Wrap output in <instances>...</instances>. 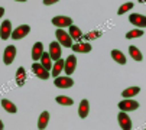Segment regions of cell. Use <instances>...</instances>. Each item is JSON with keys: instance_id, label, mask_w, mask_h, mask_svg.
Segmentation results:
<instances>
[{"instance_id": "d6a6232c", "label": "cell", "mask_w": 146, "mask_h": 130, "mask_svg": "<svg viewBox=\"0 0 146 130\" xmlns=\"http://www.w3.org/2000/svg\"><path fill=\"white\" fill-rule=\"evenodd\" d=\"M16 2H22V3H25V2H26V0H16Z\"/></svg>"}, {"instance_id": "7c38bea8", "label": "cell", "mask_w": 146, "mask_h": 130, "mask_svg": "<svg viewBox=\"0 0 146 130\" xmlns=\"http://www.w3.org/2000/svg\"><path fill=\"white\" fill-rule=\"evenodd\" d=\"M71 48H72L74 52H80V54H88L93 49L88 42H77V43H72Z\"/></svg>"}, {"instance_id": "6da1fadb", "label": "cell", "mask_w": 146, "mask_h": 130, "mask_svg": "<svg viewBox=\"0 0 146 130\" xmlns=\"http://www.w3.org/2000/svg\"><path fill=\"white\" fill-rule=\"evenodd\" d=\"M55 36H56L58 42L61 43L62 46H65V48H71V46H72V38H71V35H70L68 32H65L64 29H61V28L56 29Z\"/></svg>"}, {"instance_id": "1f68e13d", "label": "cell", "mask_w": 146, "mask_h": 130, "mask_svg": "<svg viewBox=\"0 0 146 130\" xmlns=\"http://www.w3.org/2000/svg\"><path fill=\"white\" fill-rule=\"evenodd\" d=\"M139 3H146V0H137Z\"/></svg>"}, {"instance_id": "277c9868", "label": "cell", "mask_w": 146, "mask_h": 130, "mask_svg": "<svg viewBox=\"0 0 146 130\" xmlns=\"http://www.w3.org/2000/svg\"><path fill=\"white\" fill-rule=\"evenodd\" d=\"M29 32H31V26H28V25H20V26H17V28L12 32V39H15V40L23 39L25 36L29 35Z\"/></svg>"}, {"instance_id": "d4e9b609", "label": "cell", "mask_w": 146, "mask_h": 130, "mask_svg": "<svg viewBox=\"0 0 146 130\" xmlns=\"http://www.w3.org/2000/svg\"><path fill=\"white\" fill-rule=\"evenodd\" d=\"M101 35H103V32H101V31H93V32H88L87 35H82V39H86V40L88 42V40L98 39Z\"/></svg>"}, {"instance_id": "44dd1931", "label": "cell", "mask_w": 146, "mask_h": 130, "mask_svg": "<svg viewBox=\"0 0 146 130\" xmlns=\"http://www.w3.org/2000/svg\"><path fill=\"white\" fill-rule=\"evenodd\" d=\"M140 93V87H130V88H126L123 93H121V97L124 98H130V97H135L136 94Z\"/></svg>"}, {"instance_id": "ac0fdd59", "label": "cell", "mask_w": 146, "mask_h": 130, "mask_svg": "<svg viewBox=\"0 0 146 130\" xmlns=\"http://www.w3.org/2000/svg\"><path fill=\"white\" fill-rule=\"evenodd\" d=\"M111 58H113L117 64H120V65L126 64V56H124L123 52L119 51V49H113V51H111Z\"/></svg>"}, {"instance_id": "30bf717a", "label": "cell", "mask_w": 146, "mask_h": 130, "mask_svg": "<svg viewBox=\"0 0 146 130\" xmlns=\"http://www.w3.org/2000/svg\"><path fill=\"white\" fill-rule=\"evenodd\" d=\"M15 56H16V46L9 45V46L5 49V52H3V62H5L6 65H10V64L13 62Z\"/></svg>"}, {"instance_id": "4316f807", "label": "cell", "mask_w": 146, "mask_h": 130, "mask_svg": "<svg viewBox=\"0 0 146 130\" xmlns=\"http://www.w3.org/2000/svg\"><path fill=\"white\" fill-rule=\"evenodd\" d=\"M133 3L132 2H127V3H124V5H121L120 7H119V10H117V15H123V13H126V12H129V10H132L133 9Z\"/></svg>"}, {"instance_id": "5bb4252c", "label": "cell", "mask_w": 146, "mask_h": 130, "mask_svg": "<svg viewBox=\"0 0 146 130\" xmlns=\"http://www.w3.org/2000/svg\"><path fill=\"white\" fill-rule=\"evenodd\" d=\"M88 113H90V103H88V100H81V103H80V107H78V114H80V117L81 119H86L87 116H88Z\"/></svg>"}, {"instance_id": "ffe728a7", "label": "cell", "mask_w": 146, "mask_h": 130, "mask_svg": "<svg viewBox=\"0 0 146 130\" xmlns=\"http://www.w3.org/2000/svg\"><path fill=\"white\" fill-rule=\"evenodd\" d=\"M68 28H70V35H71L72 40H80V39H82V32H81L80 28H77L75 25H71V26H68Z\"/></svg>"}, {"instance_id": "83f0119b", "label": "cell", "mask_w": 146, "mask_h": 130, "mask_svg": "<svg viewBox=\"0 0 146 130\" xmlns=\"http://www.w3.org/2000/svg\"><path fill=\"white\" fill-rule=\"evenodd\" d=\"M140 36H143L142 29H133V31L126 33V39H135V38H140Z\"/></svg>"}, {"instance_id": "8fae6325", "label": "cell", "mask_w": 146, "mask_h": 130, "mask_svg": "<svg viewBox=\"0 0 146 130\" xmlns=\"http://www.w3.org/2000/svg\"><path fill=\"white\" fill-rule=\"evenodd\" d=\"M49 55H51L52 61H56L61 58V43L58 40H54L49 43Z\"/></svg>"}, {"instance_id": "484cf974", "label": "cell", "mask_w": 146, "mask_h": 130, "mask_svg": "<svg viewBox=\"0 0 146 130\" xmlns=\"http://www.w3.org/2000/svg\"><path fill=\"white\" fill-rule=\"evenodd\" d=\"M55 100H56L58 104H62V105H72V104H74L72 98H70V97H67V96H58Z\"/></svg>"}, {"instance_id": "2e32d148", "label": "cell", "mask_w": 146, "mask_h": 130, "mask_svg": "<svg viewBox=\"0 0 146 130\" xmlns=\"http://www.w3.org/2000/svg\"><path fill=\"white\" fill-rule=\"evenodd\" d=\"M25 82H26V71L23 67H19L16 70V84L19 87H23Z\"/></svg>"}, {"instance_id": "4fadbf2b", "label": "cell", "mask_w": 146, "mask_h": 130, "mask_svg": "<svg viewBox=\"0 0 146 130\" xmlns=\"http://www.w3.org/2000/svg\"><path fill=\"white\" fill-rule=\"evenodd\" d=\"M64 68H65V74H67V75H71V74L75 71V68H77V58H75V55H70V56L65 59Z\"/></svg>"}, {"instance_id": "d6986e66", "label": "cell", "mask_w": 146, "mask_h": 130, "mask_svg": "<svg viewBox=\"0 0 146 130\" xmlns=\"http://www.w3.org/2000/svg\"><path fill=\"white\" fill-rule=\"evenodd\" d=\"M40 64H42L48 71L52 70V58H51L49 52H44L42 54V56H40Z\"/></svg>"}, {"instance_id": "8992f818", "label": "cell", "mask_w": 146, "mask_h": 130, "mask_svg": "<svg viewBox=\"0 0 146 130\" xmlns=\"http://www.w3.org/2000/svg\"><path fill=\"white\" fill-rule=\"evenodd\" d=\"M129 22L132 25H135L136 28H146V16H143L140 13H132L129 16Z\"/></svg>"}, {"instance_id": "f1b7e54d", "label": "cell", "mask_w": 146, "mask_h": 130, "mask_svg": "<svg viewBox=\"0 0 146 130\" xmlns=\"http://www.w3.org/2000/svg\"><path fill=\"white\" fill-rule=\"evenodd\" d=\"M58 2H59V0H44V5L45 6H51V5H55Z\"/></svg>"}, {"instance_id": "f546056e", "label": "cell", "mask_w": 146, "mask_h": 130, "mask_svg": "<svg viewBox=\"0 0 146 130\" xmlns=\"http://www.w3.org/2000/svg\"><path fill=\"white\" fill-rule=\"evenodd\" d=\"M3 15H5V9H3V7H0V17H2Z\"/></svg>"}, {"instance_id": "7a4b0ae2", "label": "cell", "mask_w": 146, "mask_h": 130, "mask_svg": "<svg viewBox=\"0 0 146 130\" xmlns=\"http://www.w3.org/2000/svg\"><path fill=\"white\" fill-rule=\"evenodd\" d=\"M119 108L123 111H135L139 108V103L136 100H132V98H124L123 101L119 103Z\"/></svg>"}, {"instance_id": "9a60e30c", "label": "cell", "mask_w": 146, "mask_h": 130, "mask_svg": "<svg viewBox=\"0 0 146 130\" xmlns=\"http://www.w3.org/2000/svg\"><path fill=\"white\" fill-rule=\"evenodd\" d=\"M42 54H44V45H42V42H36L35 45H33V48H32V59L33 61L40 59Z\"/></svg>"}, {"instance_id": "9c48e42d", "label": "cell", "mask_w": 146, "mask_h": 130, "mask_svg": "<svg viewBox=\"0 0 146 130\" xmlns=\"http://www.w3.org/2000/svg\"><path fill=\"white\" fill-rule=\"evenodd\" d=\"M12 36V23H10V20H3V23L2 26H0V38H2L3 40L9 39Z\"/></svg>"}, {"instance_id": "3957f363", "label": "cell", "mask_w": 146, "mask_h": 130, "mask_svg": "<svg viewBox=\"0 0 146 130\" xmlns=\"http://www.w3.org/2000/svg\"><path fill=\"white\" fill-rule=\"evenodd\" d=\"M32 71H33V74H35L38 78H40V80H48V78L51 77V74L48 72V70L44 67L42 64H38V62L32 64Z\"/></svg>"}, {"instance_id": "7402d4cb", "label": "cell", "mask_w": 146, "mask_h": 130, "mask_svg": "<svg viewBox=\"0 0 146 130\" xmlns=\"http://www.w3.org/2000/svg\"><path fill=\"white\" fill-rule=\"evenodd\" d=\"M48 121H49V113L48 111H44L42 114L39 116V120H38V127L42 130L48 126Z\"/></svg>"}, {"instance_id": "4dcf8cb0", "label": "cell", "mask_w": 146, "mask_h": 130, "mask_svg": "<svg viewBox=\"0 0 146 130\" xmlns=\"http://www.w3.org/2000/svg\"><path fill=\"white\" fill-rule=\"evenodd\" d=\"M3 127H5V126H3V121H2V120H0V130H2Z\"/></svg>"}, {"instance_id": "e0dca14e", "label": "cell", "mask_w": 146, "mask_h": 130, "mask_svg": "<svg viewBox=\"0 0 146 130\" xmlns=\"http://www.w3.org/2000/svg\"><path fill=\"white\" fill-rule=\"evenodd\" d=\"M64 65H65V61L64 59H56L55 61V64L52 65V74L51 75H54V77H58L59 74H61V71L64 70Z\"/></svg>"}, {"instance_id": "603a6c76", "label": "cell", "mask_w": 146, "mask_h": 130, "mask_svg": "<svg viewBox=\"0 0 146 130\" xmlns=\"http://www.w3.org/2000/svg\"><path fill=\"white\" fill-rule=\"evenodd\" d=\"M2 107L5 108L7 113H16V111H17L16 105H15L10 100H7V98H3V100H2Z\"/></svg>"}, {"instance_id": "5b68a950", "label": "cell", "mask_w": 146, "mask_h": 130, "mask_svg": "<svg viewBox=\"0 0 146 130\" xmlns=\"http://www.w3.org/2000/svg\"><path fill=\"white\" fill-rule=\"evenodd\" d=\"M51 22L56 28H67V26L72 25V19L68 17V16H55V17H52Z\"/></svg>"}, {"instance_id": "cb8c5ba5", "label": "cell", "mask_w": 146, "mask_h": 130, "mask_svg": "<svg viewBox=\"0 0 146 130\" xmlns=\"http://www.w3.org/2000/svg\"><path fill=\"white\" fill-rule=\"evenodd\" d=\"M129 54H130V56H132L135 61H137V62L143 59V55H142V52H140V51H139L136 46H133V45H132V46H129Z\"/></svg>"}, {"instance_id": "ba28073f", "label": "cell", "mask_w": 146, "mask_h": 130, "mask_svg": "<svg viewBox=\"0 0 146 130\" xmlns=\"http://www.w3.org/2000/svg\"><path fill=\"white\" fill-rule=\"evenodd\" d=\"M54 84L58 87V88H70V87L74 85V80L71 77H55Z\"/></svg>"}, {"instance_id": "52a82bcc", "label": "cell", "mask_w": 146, "mask_h": 130, "mask_svg": "<svg viewBox=\"0 0 146 130\" xmlns=\"http://www.w3.org/2000/svg\"><path fill=\"white\" fill-rule=\"evenodd\" d=\"M117 120H119V124H120V127H121L123 130H130V129H132V120H130V117L126 114V111L120 110V113H119V116H117Z\"/></svg>"}]
</instances>
